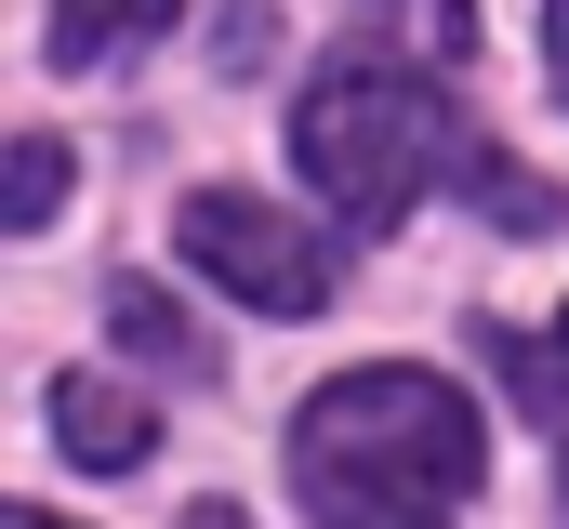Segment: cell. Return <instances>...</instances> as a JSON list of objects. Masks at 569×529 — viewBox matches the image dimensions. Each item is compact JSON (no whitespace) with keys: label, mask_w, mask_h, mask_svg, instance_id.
Returning a JSON list of instances; mask_svg holds the SVG:
<instances>
[{"label":"cell","mask_w":569,"mask_h":529,"mask_svg":"<svg viewBox=\"0 0 569 529\" xmlns=\"http://www.w3.org/2000/svg\"><path fill=\"white\" fill-rule=\"evenodd\" d=\"M0 529H67V517H40V503H13V517H0Z\"/></svg>","instance_id":"obj_11"},{"label":"cell","mask_w":569,"mask_h":529,"mask_svg":"<svg viewBox=\"0 0 569 529\" xmlns=\"http://www.w3.org/2000/svg\"><path fill=\"white\" fill-rule=\"evenodd\" d=\"M186 0H53V67H120L172 27Z\"/></svg>","instance_id":"obj_6"},{"label":"cell","mask_w":569,"mask_h":529,"mask_svg":"<svg viewBox=\"0 0 569 529\" xmlns=\"http://www.w3.org/2000/svg\"><path fill=\"white\" fill-rule=\"evenodd\" d=\"M53 437H67V463H93V477H120V463H146V397L120 385H53Z\"/></svg>","instance_id":"obj_4"},{"label":"cell","mask_w":569,"mask_h":529,"mask_svg":"<svg viewBox=\"0 0 569 529\" xmlns=\"http://www.w3.org/2000/svg\"><path fill=\"white\" fill-rule=\"evenodd\" d=\"M107 331L133 345L146 371H172V385H212V345L172 318V291H159V278H107Z\"/></svg>","instance_id":"obj_5"},{"label":"cell","mask_w":569,"mask_h":529,"mask_svg":"<svg viewBox=\"0 0 569 529\" xmlns=\"http://www.w3.org/2000/svg\"><path fill=\"white\" fill-rule=\"evenodd\" d=\"M172 239H186V264H199V278H226L252 318H318V305L345 291V252H331L318 226L266 212L252 186H199V199L172 212Z\"/></svg>","instance_id":"obj_3"},{"label":"cell","mask_w":569,"mask_h":529,"mask_svg":"<svg viewBox=\"0 0 569 529\" xmlns=\"http://www.w3.org/2000/svg\"><path fill=\"white\" fill-rule=\"evenodd\" d=\"M557 517H569V490H557Z\"/></svg>","instance_id":"obj_12"},{"label":"cell","mask_w":569,"mask_h":529,"mask_svg":"<svg viewBox=\"0 0 569 529\" xmlns=\"http://www.w3.org/2000/svg\"><path fill=\"white\" fill-rule=\"evenodd\" d=\"M53 199H67V146H53V132H27V146H13V186H0V212H13V226H53Z\"/></svg>","instance_id":"obj_8"},{"label":"cell","mask_w":569,"mask_h":529,"mask_svg":"<svg viewBox=\"0 0 569 529\" xmlns=\"http://www.w3.org/2000/svg\"><path fill=\"white\" fill-rule=\"evenodd\" d=\"M543 53H557V93H569V0H543Z\"/></svg>","instance_id":"obj_9"},{"label":"cell","mask_w":569,"mask_h":529,"mask_svg":"<svg viewBox=\"0 0 569 529\" xmlns=\"http://www.w3.org/2000/svg\"><path fill=\"white\" fill-rule=\"evenodd\" d=\"M291 490L318 529H450L477 490V410L437 371H345L291 410Z\"/></svg>","instance_id":"obj_1"},{"label":"cell","mask_w":569,"mask_h":529,"mask_svg":"<svg viewBox=\"0 0 569 529\" xmlns=\"http://www.w3.org/2000/svg\"><path fill=\"white\" fill-rule=\"evenodd\" d=\"M291 159L318 172V199H331L345 226H398V212H425V186L477 172L450 93H437L425 67H385V53H345V67L305 80V107H291Z\"/></svg>","instance_id":"obj_2"},{"label":"cell","mask_w":569,"mask_h":529,"mask_svg":"<svg viewBox=\"0 0 569 529\" xmlns=\"http://www.w3.org/2000/svg\"><path fill=\"white\" fill-rule=\"evenodd\" d=\"M490 358H503L517 410H530L543 437H569V318H557V331H490Z\"/></svg>","instance_id":"obj_7"},{"label":"cell","mask_w":569,"mask_h":529,"mask_svg":"<svg viewBox=\"0 0 569 529\" xmlns=\"http://www.w3.org/2000/svg\"><path fill=\"white\" fill-rule=\"evenodd\" d=\"M186 529H252V517H239V503H199V517H186Z\"/></svg>","instance_id":"obj_10"}]
</instances>
